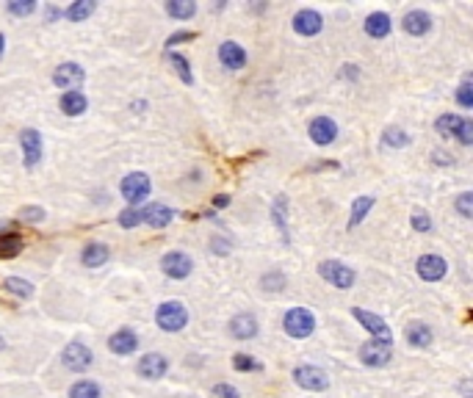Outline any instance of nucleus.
Here are the masks:
<instances>
[{
	"label": "nucleus",
	"mask_w": 473,
	"mask_h": 398,
	"mask_svg": "<svg viewBox=\"0 0 473 398\" xmlns=\"http://www.w3.org/2000/svg\"><path fill=\"white\" fill-rule=\"evenodd\" d=\"M282 329H285L291 338L304 340V338H310L313 329H316V316H313L307 307H291V310L285 313V318H282Z\"/></svg>",
	"instance_id": "obj_1"
},
{
	"label": "nucleus",
	"mask_w": 473,
	"mask_h": 398,
	"mask_svg": "<svg viewBox=\"0 0 473 398\" xmlns=\"http://www.w3.org/2000/svg\"><path fill=\"white\" fill-rule=\"evenodd\" d=\"M155 323H158L164 332H180V329H186V323H188V310H186V304H180V301H164V304L155 310Z\"/></svg>",
	"instance_id": "obj_2"
},
{
	"label": "nucleus",
	"mask_w": 473,
	"mask_h": 398,
	"mask_svg": "<svg viewBox=\"0 0 473 398\" xmlns=\"http://www.w3.org/2000/svg\"><path fill=\"white\" fill-rule=\"evenodd\" d=\"M319 276L326 279L329 285L341 288V291H349L354 285V279H357L354 269L346 266V263H341V260H324V263H319Z\"/></svg>",
	"instance_id": "obj_3"
},
{
	"label": "nucleus",
	"mask_w": 473,
	"mask_h": 398,
	"mask_svg": "<svg viewBox=\"0 0 473 398\" xmlns=\"http://www.w3.org/2000/svg\"><path fill=\"white\" fill-rule=\"evenodd\" d=\"M351 316H354L357 321L366 326V332H371L373 340L393 346V332H390V326H388V321H385V318H379L376 313H368V310H363V307H354V310H351Z\"/></svg>",
	"instance_id": "obj_4"
},
{
	"label": "nucleus",
	"mask_w": 473,
	"mask_h": 398,
	"mask_svg": "<svg viewBox=\"0 0 473 398\" xmlns=\"http://www.w3.org/2000/svg\"><path fill=\"white\" fill-rule=\"evenodd\" d=\"M61 362H64V368L73 373H83L92 368V362H95V354H92V348L83 346L80 340H75L70 346L61 351Z\"/></svg>",
	"instance_id": "obj_5"
},
{
	"label": "nucleus",
	"mask_w": 473,
	"mask_h": 398,
	"mask_svg": "<svg viewBox=\"0 0 473 398\" xmlns=\"http://www.w3.org/2000/svg\"><path fill=\"white\" fill-rule=\"evenodd\" d=\"M149 191H152V183L144 172H130L122 180V197L130 202V208L142 205L149 197Z\"/></svg>",
	"instance_id": "obj_6"
},
{
	"label": "nucleus",
	"mask_w": 473,
	"mask_h": 398,
	"mask_svg": "<svg viewBox=\"0 0 473 398\" xmlns=\"http://www.w3.org/2000/svg\"><path fill=\"white\" fill-rule=\"evenodd\" d=\"M294 382H297L302 390H310V393H321L329 387V376L321 371V368H316V365H299L294 368Z\"/></svg>",
	"instance_id": "obj_7"
},
{
	"label": "nucleus",
	"mask_w": 473,
	"mask_h": 398,
	"mask_svg": "<svg viewBox=\"0 0 473 398\" xmlns=\"http://www.w3.org/2000/svg\"><path fill=\"white\" fill-rule=\"evenodd\" d=\"M83 77H86L83 67H80V64H73V61H67V64H58V67H55L53 83H55L58 89H64V92H80Z\"/></svg>",
	"instance_id": "obj_8"
},
{
	"label": "nucleus",
	"mask_w": 473,
	"mask_h": 398,
	"mask_svg": "<svg viewBox=\"0 0 473 398\" xmlns=\"http://www.w3.org/2000/svg\"><path fill=\"white\" fill-rule=\"evenodd\" d=\"M20 144H23V166L25 169H33V166H39V161H42V133L39 130H33V127H25L23 133H20Z\"/></svg>",
	"instance_id": "obj_9"
},
{
	"label": "nucleus",
	"mask_w": 473,
	"mask_h": 398,
	"mask_svg": "<svg viewBox=\"0 0 473 398\" xmlns=\"http://www.w3.org/2000/svg\"><path fill=\"white\" fill-rule=\"evenodd\" d=\"M415 271H418L423 282H440L448 271V263L446 257H440V254H421L418 263H415Z\"/></svg>",
	"instance_id": "obj_10"
},
{
	"label": "nucleus",
	"mask_w": 473,
	"mask_h": 398,
	"mask_svg": "<svg viewBox=\"0 0 473 398\" xmlns=\"http://www.w3.org/2000/svg\"><path fill=\"white\" fill-rule=\"evenodd\" d=\"M390 357H393V348L388 346V343L368 340V343L360 346V360H363V365H368V368H382V365H388Z\"/></svg>",
	"instance_id": "obj_11"
},
{
	"label": "nucleus",
	"mask_w": 473,
	"mask_h": 398,
	"mask_svg": "<svg viewBox=\"0 0 473 398\" xmlns=\"http://www.w3.org/2000/svg\"><path fill=\"white\" fill-rule=\"evenodd\" d=\"M161 269H164V274H166L169 279H186V276L191 274V269H194V263H191V257L183 254V252H169V254H164Z\"/></svg>",
	"instance_id": "obj_12"
},
{
	"label": "nucleus",
	"mask_w": 473,
	"mask_h": 398,
	"mask_svg": "<svg viewBox=\"0 0 473 398\" xmlns=\"http://www.w3.org/2000/svg\"><path fill=\"white\" fill-rule=\"evenodd\" d=\"M307 133H310V141L313 144H319V147H326V144H332L335 139H338V124L332 122L329 117H316L310 127H307Z\"/></svg>",
	"instance_id": "obj_13"
},
{
	"label": "nucleus",
	"mask_w": 473,
	"mask_h": 398,
	"mask_svg": "<svg viewBox=\"0 0 473 398\" xmlns=\"http://www.w3.org/2000/svg\"><path fill=\"white\" fill-rule=\"evenodd\" d=\"M139 216H142V222L149 224V227H166V224L174 219L172 208H166L164 202H147L144 208H139Z\"/></svg>",
	"instance_id": "obj_14"
},
{
	"label": "nucleus",
	"mask_w": 473,
	"mask_h": 398,
	"mask_svg": "<svg viewBox=\"0 0 473 398\" xmlns=\"http://www.w3.org/2000/svg\"><path fill=\"white\" fill-rule=\"evenodd\" d=\"M324 28V20L319 11H313V9H302L294 14V31H297L299 36H316V33H321Z\"/></svg>",
	"instance_id": "obj_15"
},
{
	"label": "nucleus",
	"mask_w": 473,
	"mask_h": 398,
	"mask_svg": "<svg viewBox=\"0 0 473 398\" xmlns=\"http://www.w3.org/2000/svg\"><path fill=\"white\" fill-rule=\"evenodd\" d=\"M219 61L227 70H244L247 67V50L238 42H222L219 45Z\"/></svg>",
	"instance_id": "obj_16"
},
{
	"label": "nucleus",
	"mask_w": 473,
	"mask_h": 398,
	"mask_svg": "<svg viewBox=\"0 0 473 398\" xmlns=\"http://www.w3.org/2000/svg\"><path fill=\"white\" fill-rule=\"evenodd\" d=\"M166 371H169V360L164 354H158V351L144 354L142 362H139V373L144 379H161V376H166Z\"/></svg>",
	"instance_id": "obj_17"
},
{
	"label": "nucleus",
	"mask_w": 473,
	"mask_h": 398,
	"mask_svg": "<svg viewBox=\"0 0 473 398\" xmlns=\"http://www.w3.org/2000/svg\"><path fill=\"white\" fill-rule=\"evenodd\" d=\"M230 335L235 340H249L257 335V318L252 313H238L230 318Z\"/></svg>",
	"instance_id": "obj_18"
},
{
	"label": "nucleus",
	"mask_w": 473,
	"mask_h": 398,
	"mask_svg": "<svg viewBox=\"0 0 473 398\" xmlns=\"http://www.w3.org/2000/svg\"><path fill=\"white\" fill-rule=\"evenodd\" d=\"M108 348L114 354H119V357H127V354H133L139 348V335L133 329H119V332H114L108 338Z\"/></svg>",
	"instance_id": "obj_19"
},
{
	"label": "nucleus",
	"mask_w": 473,
	"mask_h": 398,
	"mask_svg": "<svg viewBox=\"0 0 473 398\" xmlns=\"http://www.w3.org/2000/svg\"><path fill=\"white\" fill-rule=\"evenodd\" d=\"M108 257H111V252L105 244H100V241H89L83 252H80V263L86 266V269H100V266H105L108 263Z\"/></svg>",
	"instance_id": "obj_20"
},
{
	"label": "nucleus",
	"mask_w": 473,
	"mask_h": 398,
	"mask_svg": "<svg viewBox=\"0 0 473 398\" xmlns=\"http://www.w3.org/2000/svg\"><path fill=\"white\" fill-rule=\"evenodd\" d=\"M58 108H61L64 117H80V114H86L89 100H86L83 92H64L61 100H58Z\"/></svg>",
	"instance_id": "obj_21"
},
{
	"label": "nucleus",
	"mask_w": 473,
	"mask_h": 398,
	"mask_svg": "<svg viewBox=\"0 0 473 398\" xmlns=\"http://www.w3.org/2000/svg\"><path fill=\"white\" fill-rule=\"evenodd\" d=\"M404 31L410 33V36H426L429 33V28H432V17L421 11V9H415V11H407L404 14Z\"/></svg>",
	"instance_id": "obj_22"
},
{
	"label": "nucleus",
	"mask_w": 473,
	"mask_h": 398,
	"mask_svg": "<svg viewBox=\"0 0 473 398\" xmlns=\"http://www.w3.org/2000/svg\"><path fill=\"white\" fill-rule=\"evenodd\" d=\"M272 222L277 224V230H280L282 241L288 244V241H291V235H288V197H285V194L274 197V202H272Z\"/></svg>",
	"instance_id": "obj_23"
},
{
	"label": "nucleus",
	"mask_w": 473,
	"mask_h": 398,
	"mask_svg": "<svg viewBox=\"0 0 473 398\" xmlns=\"http://www.w3.org/2000/svg\"><path fill=\"white\" fill-rule=\"evenodd\" d=\"M366 33L371 36V39H385L388 33H390V17L385 14V11H373L366 17Z\"/></svg>",
	"instance_id": "obj_24"
},
{
	"label": "nucleus",
	"mask_w": 473,
	"mask_h": 398,
	"mask_svg": "<svg viewBox=\"0 0 473 398\" xmlns=\"http://www.w3.org/2000/svg\"><path fill=\"white\" fill-rule=\"evenodd\" d=\"M432 340H435V335H432V329H429V323H410L407 326V343L415 348H429L432 346Z\"/></svg>",
	"instance_id": "obj_25"
},
{
	"label": "nucleus",
	"mask_w": 473,
	"mask_h": 398,
	"mask_svg": "<svg viewBox=\"0 0 473 398\" xmlns=\"http://www.w3.org/2000/svg\"><path fill=\"white\" fill-rule=\"evenodd\" d=\"M166 64H172V70L177 72V77L186 83V86H191L194 83V75H191V64H188V58L186 55H180V53H174L169 50L166 53Z\"/></svg>",
	"instance_id": "obj_26"
},
{
	"label": "nucleus",
	"mask_w": 473,
	"mask_h": 398,
	"mask_svg": "<svg viewBox=\"0 0 473 398\" xmlns=\"http://www.w3.org/2000/svg\"><path fill=\"white\" fill-rule=\"evenodd\" d=\"M373 208V197H357L351 202V213H349V230H354V227H360L363 219L371 213Z\"/></svg>",
	"instance_id": "obj_27"
},
{
	"label": "nucleus",
	"mask_w": 473,
	"mask_h": 398,
	"mask_svg": "<svg viewBox=\"0 0 473 398\" xmlns=\"http://www.w3.org/2000/svg\"><path fill=\"white\" fill-rule=\"evenodd\" d=\"M23 252V238L17 232H0V260H11Z\"/></svg>",
	"instance_id": "obj_28"
},
{
	"label": "nucleus",
	"mask_w": 473,
	"mask_h": 398,
	"mask_svg": "<svg viewBox=\"0 0 473 398\" xmlns=\"http://www.w3.org/2000/svg\"><path fill=\"white\" fill-rule=\"evenodd\" d=\"M95 11H97V3H95V0H75L64 14H67V20H73V23H83V20H89Z\"/></svg>",
	"instance_id": "obj_29"
},
{
	"label": "nucleus",
	"mask_w": 473,
	"mask_h": 398,
	"mask_svg": "<svg viewBox=\"0 0 473 398\" xmlns=\"http://www.w3.org/2000/svg\"><path fill=\"white\" fill-rule=\"evenodd\" d=\"M166 11H169V17H174V20H191L197 14V3L194 0H169Z\"/></svg>",
	"instance_id": "obj_30"
},
{
	"label": "nucleus",
	"mask_w": 473,
	"mask_h": 398,
	"mask_svg": "<svg viewBox=\"0 0 473 398\" xmlns=\"http://www.w3.org/2000/svg\"><path fill=\"white\" fill-rule=\"evenodd\" d=\"M465 117H459V114H440L437 117V122H435V130L440 133V136H457L459 133V124H462Z\"/></svg>",
	"instance_id": "obj_31"
},
{
	"label": "nucleus",
	"mask_w": 473,
	"mask_h": 398,
	"mask_svg": "<svg viewBox=\"0 0 473 398\" xmlns=\"http://www.w3.org/2000/svg\"><path fill=\"white\" fill-rule=\"evenodd\" d=\"M3 288H6L9 294L20 296V298H31V296H33V285H31L28 279H20V276H6V279H3Z\"/></svg>",
	"instance_id": "obj_32"
},
{
	"label": "nucleus",
	"mask_w": 473,
	"mask_h": 398,
	"mask_svg": "<svg viewBox=\"0 0 473 398\" xmlns=\"http://www.w3.org/2000/svg\"><path fill=\"white\" fill-rule=\"evenodd\" d=\"M70 398H100V384L92 379H80L70 387Z\"/></svg>",
	"instance_id": "obj_33"
},
{
	"label": "nucleus",
	"mask_w": 473,
	"mask_h": 398,
	"mask_svg": "<svg viewBox=\"0 0 473 398\" xmlns=\"http://www.w3.org/2000/svg\"><path fill=\"white\" fill-rule=\"evenodd\" d=\"M382 144L385 147H393V149H401L410 144V136L401 130V127H388L385 133H382Z\"/></svg>",
	"instance_id": "obj_34"
},
{
	"label": "nucleus",
	"mask_w": 473,
	"mask_h": 398,
	"mask_svg": "<svg viewBox=\"0 0 473 398\" xmlns=\"http://www.w3.org/2000/svg\"><path fill=\"white\" fill-rule=\"evenodd\" d=\"M6 11H9L11 17H31V14L36 11V3H33V0H17V3H9Z\"/></svg>",
	"instance_id": "obj_35"
},
{
	"label": "nucleus",
	"mask_w": 473,
	"mask_h": 398,
	"mask_svg": "<svg viewBox=\"0 0 473 398\" xmlns=\"http://www.w3.org/2000/svg\"><path fill=\"white\" fill-rule=\"evenodd\" d=\"M17 219L25 224H39V222H45V210H42L39 205H28V208H23V210L17 213Z\"/></svg>",
	"instance_id": "obj_36"
},
{
	"label": "nucleus",
	"mask_w": 473,
	"mask_h": 398,
	"mask_svg": "<svg viewBox=\"0 0 473 398\" xmlns=\"http://www.w3.org/2000/svg\"><path fill=\"white\" fill-rule=\"evenodd\" d=\"M457 213H459L462 219H473V194L471 191H465V194L457 197Z\"/></svg>",
	"instance_id": "obj_37"
},
{
	"label": "nucleus",
	"mask_w": 473,
	"mask_h": 398,
	"mask_svg": "<svg viewBox=\"0 0 473 398\" xmlns=\"http://www.w3.org/2000/svg\"><path fill=\"white\" fill-rule=\"evenodd\" d=\"M117 222H119V227H124V230H133L136 224H142V216H139V208H127V210H122Z\"/></svg>",
	"instance_id": "obj_38"
},
{
	"label": "nucleus",
	"mask_w": 473,
	"mask_h": 398,
	"mask_svg": "<svg viewBox=\"0 0 473 398\" xmlns=\"http://www.w3.org/2000/svg\"><path fill=\"white\" fill-rule=\"evenodd\" d=\"M457 102H459L462 108H473V89H471V80H468V77H465L462 86L457 89Z\"/></svg>",
	"instance_id": "obj_39"
},
{
	"label": "nucleus",
	"mask_w": 473,
	"mask_h": 398,
	"mask_svg": "<svg viewBox=\"0 0 473 398\" xmlns=\"http://www.w3.org/2000/svg\"><path fill=\"white\" fill-rule=\"evenodd\" d=\"M233 365H235V371H260V362H257V360H252L249 354H235Z\"/></svg>",
	"instance_id": "obj_40"
},
{
	"label": "nucleus",
	"mask_w": 473,
	"mask_h": 398,
	"mask_svg": "<svg viewBox=\"0 0 473 398\" xmlns=\"http://www.w3.org/2000/svg\"><path fill=\"white\" fill-rule=\"evenodd\" d=\"M260 285H263L266 291H282V288H285V276H282L280 271L266 274V276L260 279Z\"/></svg>",
	"instance_id": "obj_41"
},
{
	"label": "nucleus",
	"mask_w": 473,
	"mask_h": 398,
	"mask_svg": "<svg viewBox=\"0 0 473 398\" xmlns=\"http://www.w3.org/2000/svg\"><path fill=\"white\" fill-rule=\"evenodd\" d=\"M413 230H415V232H429V230H432V219H429V213L415 210V213H413Z\"/></svg>",
	"instance_id": "obj_42"
},
{
	"label": "nucleus",
	"mask_w": 473,
	"mask_h": 398,
	"mask_svg": "<svg viewBox=\"0 0 473 398\" xmlns=\"http://www.w3.org/2000/svg\"><path fill=\"white\" fill-rule=\"evenodd\" d=\"M457 139H459V144H465V147H471V144H473V122H471V119H462Z\"/></svg>",
	"instance_id": "obj_43"
},
{
	"label": "nucleus",
	"mask_w": 473,
	"mask_h": 398,
	"mask_svg": "<svg viewBox=\"0 0 473 398\" xmlns=\"http://www.w3.org/2000/svg\"><path fill=\"white\" fill-rule=\"evenodd\" d=\"M197 33H191V31H177V33H172L169 39H166V48L172 50V48H177V45H183V42H191Z\"/></svg>",
	"instance_id": "obj_44"
},
{
	"label": "nucleus",
	"mask_w": 473,
	"mask_h": 398,
	"mask_svg": "<svg viewBox=\"0 0 473 398\" xmlns=\"http://www.w3.org/2000/svg\"><path fill=\"white\" fill-rule=\"evenodd\" d=\"M213 396L216 398H238V390L233 384H216L213 387Z\"/></svg>",
	"instance_id": "obj_45"
},
{
	"label": "nucleus",
	"mask_w": 473,
	"mask_h": 398,
	"mask_svg": "<svg viewBox=\"0 0 473 398\" xmlns=\"http://www.w3.org/2000/svg\"><path fill=\"white\" fill-rule=\"evenodd\" d=\"M61 14H64V11H61L58 6H45V20H48V23H55Z\"/></svg>",
	"instance_id": "obj_46"
},
{
	"label": "nucleus",
	"mask_w": 473,
	"mask_h": 398,
	"mask_svg": "<svg viewBox=\"0 0 473 398\" xmlns=\"http://www.w3.org/2000/svg\"><path fill=\"white\" fill-rule=\"evenodd\" d=\"M227 205H230V197H227V194H216V197H213V208H227Z\"/></svg>",
	"instance_id": "obj_47"
},
{
	"label": "nucleus",
	"mask_w": 473,
	"mask_h": 398,
	"mask_svg": "<svg viewBox=\"0 0 473 398\" xmlns=\"http://www.w3.org/2000/svg\"><path fill=\"white\" fill-rule=\"evenodd\" d=\"M435 161L437 163H454V158H443V152H435Z\"/></svg>",
	"instance_id": "obj_48"
},
{
	"label": "nucleus",
	"mask_w": 473,
	"mask_h": 398,
	"mask_svg": "<svg viewBox=\"0 0 473 398\" xmlns=\"http://www.w3.org/2000/svg\"><path fill=\"white\" fill-rule=\"evenodd\" d=\"M344 72H346V77H357V67H354V64H346Z\"/></svg>",
	"instance_id": "obj_49"
},
{
	"label": "nucleus",
	"mask_w": 473,
	"mask_h": 398,
	"mask_svg": "<svg viewBox=\"0 0 473 398\" xmlns=\"http://www.w3.org/2000/svg\"><path fill=\"white\" fill-rule=\"evenodd\" d=\"M462 396H465V398H473V393H471V382H462Z\"/></svg>",
	"instance_id": "obj_50"
},
{
	"label": "nucleus",
	"mask_w": 473,
	"mask_h": 398,
	"mask_svg": "<svg viewBox=\"0 0 473 398\" xmlns=\"http://www.w3.org/2000/svg\"><path fill=\"white\" fill-rule=\"evenodd\" d=\"M3 48H6V36L0 33V55H3Z\"/></svg>",
	"instance_id": "obj_51"
}]
</instances>
